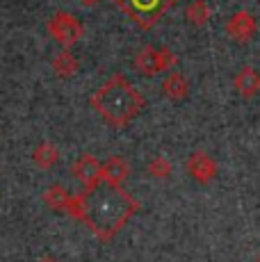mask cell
<instances>
[{
	"label": "cell",
	"mask_w": 260,
	"mask_h": 262,
	"mask_svg": "<svg viewBox=\"0 0 260 262\" xmlns=\"http://www.w3.org/2000/svg\"><path fill=\"white\" fill-rule=\"evenodd\" d=\"M139 212V203L119 185L101 180L96 187L73 196L69 214L82 221L101 242H112L117 233Z\"/></svg>",
	"instance_id": "1"
},
{
	"label": "cell",
	"mask_w": 260,
	"mask_h": 262,
	"mask_svg": "<svg viewBox=\"0 0 260 262\" xmlns=\"http://www.w3.org/2000/svg\"><path fill=\"white\" fill-rule=\"evenodd\" d=\"M144 105H146L144 96L121 73L112 75L92 96V107L112 128H126L130 121L137 119V114L144 110Z\"/></svg>",
	"instance_id": "2"
},
{
	"label": "cell",
	"mask_w": 260,
	"mask_h": 262,
	"mask_svg": "<svg viewBox=\"0 0 260 262\" xmlns=\"http://www.w3.org/2000/svg\"><path fill=\"white\" fill-rule=\"evenodd\" d=\"M176 3L178 0H114V5L130 21L144 30H151Z\"/></svg>",
	"instance_id": "3"
},
{
	"label": "cell",
	"mask_w": 260,
	"mask_h": 262,
	"mask_svg": "<svg viewBox=\"0 0 260 262\" xmlns=\"http://www.w3.org/2000/svg\"><path fill=\"white\" fill-rule=\"evenodd\" d=\"M135 69L137 73L146 75V78H153V75L169 71V69L176 64V55L164 46H144L139 48V53L135 55Z\"/></svg>",
	"instance_id": "4"
},
{
	"label": "cell",
	"mask_w": 260,
	"mask_h": 262,
	"mask_svg": "<svg viewBox=\"0 0 260 262\" xmlns=\"http://www.w3.org/2000/svg\"><path fill=\"white\" fill-rule=\"evenodd\" d=\"M46 30L55 41L64 48L76 46L84 34L82 23H80L73 14H67V12H57L55 16H51V21L46 23Z\"/></svg>",
	"instance_id": "5"
},
{
	"label": "cell",
	"mask_w": 260,
	"mask_h": 262,
	"mask_svg": "<svg viewBox=\"0 0 260 262\" xmlns=\"http://www.w3.org/2000/svg\"><path fill=\"white\" fill-rule=\"evenodd\" d=\"M71 173H73V178L82 185V189L96 187V185L103 180V162L96 158V155L84 153L73 162Z\"/></svg>",
	"instance_id": "6"
},
{
	"label": "cell",
	"mask_w": 260,
	"mask_h": 262,
	"mask_svg": "<svg viewBox=\"0 0 260 262\" xmlns=\"http://www.w3.org/2000/svg\"><path fill=\"white\" fill-rule=\"evenodd\" d=\"M226 34L237 43H247L249 39L256 34V18L251 12L242 9V12H235L231 18L226 21Z\"/></svg>",
	"instance_id": "7"
},
{
	"label": "cell",
	"mask_w": 260,
	"mask_h": 262,
	"mask_svg": "<svg viewBox=\"0 0 260 262\" xmlns=\"http://www.w3.org/2000/svg\"><path fill=\"white\" fill-rule=\"evenodd\" d=\"M187 173L192 176L194 180H199V183H210V180L214 178V173H217V164H214V160L210 158L208 153L199 150V153L189 155Z\"/></svg>",
	"instance_id": "8"
},
{
	"label": "cell",
	"mask_w": 260,
	"mask_h": 262,
	"mask_svg": "<svg viewBox=\"0 0 260 262\" xmlns=\"http://www.w3.org/2000/svg\"><path fill=\"white\" fill-rule=\"evenodd\" d=\"M130 176V162L121 155H112L103 162V180L110 185H119L123 187V183Z\"/></svg>",
	"instance_id": "9"
},
{
	"label": "cell",
	"mask_w": 260,
	"mask_h": 262,
	"mask_svg": "<svg viewBox=\"0 0 260 262\" xmlns=\"http://www.w3.org/2000/svg\"><path fill=\"white\" fill-rule=\"evenodd\" d=\"M235 89L242 98H253L260 92V73L253 67L240 69V73L235 75Z\"/></svg>",
	"instance_id": "10"
},
{
	"label": "cell",
	"mask_w": 260,
	"mask_h": 262,
	"mask_svg": "<svg viewBox=\"0 0 260 262\" xmlns=\"http://www.w3.org/2000/svg\"><path fill=\"white\" fill-rule=\"evenodd\" d=\"M162 92L167 96L169 100H174V103H178V100H185L189 94V82L187 78L181 73V71H171L167 75V80L162 82Z\"/></svg>",
	"instance_id": "11"
},
{
	"label": "cell",
	"mask_w": 260,
	"mask_h": 262,
	"mask_svg": "<svg viewBox=\"0 0 260 262\" xmlns=\"http://www.w3.org/2000/svg\"><path fill=\"white\" fill-rule=\"evenodd\" d=\"M32 162L37 164L39 169H53L55 164L59 162V150L57 146L51 142H41L37 148L32 150Z\"/></svg>",
	"instance_id": "12"
},
{
	"label": "cell",
	"mask_w": 260,
	"mask_h": 262,
	"mask_svg": "<svg viewBox=\"0 0 260 262\" xmlns=\"http://www.w3.org/2000/svg\"><path fill=\"white\" fill-rule=\"evenodd\" d=\"M44 201H46L48 208L59 210V212H69L73 196L69 194V189H64L62 185H51V189H46V194H44Z\"/></svg>",
	"instance_id": "13"
},
{
	"label": "cell",
	"mask_w": 260,
	"mask_h": 262,
	"mask_svg": "<svg viewBox=\"0 0 260 262\" xmlns=\"http://www.w3.org/2000/svg\"><path fill=\"white\" fill-rule=\"evenodd\" d=\"M53 69H55V73H57L59 78H73V75L78 73V69H80V62H78V57L71 53V50L64 48L62 53L53 59Z\"/></svg>",
	"instance_id": "14"
},
{
	"label": "cell",
	"mask_w": 260,
	"mask_h": 262,
	"mask_svg": "<svg viewBox=\"0 0 260 262\" xmlns=\"http://www.w3.org/2000/svg\"><path fill=\"white\" fill-rule=\"evenodd\" d=\"M185 18H187V23L197 25V28H201V25L208 23L210 18V7L206 0H192V3L185 7Z\"/></svg>",
	"instance_id": "15"
},
{
	"label": "cell",
	"mask_w": 260,
	"mask_h": 262,
	"mask_svg": "<svg viewBox=\"0 0 260 262\" xmlns=\"http://www.w3.org/2000/svg\"><path fill=\"white\" fill-rule=\"evenodd\" d=\"M169 162L164 158H156V160H151V164H148V173L151 176H156V178L160 180H164V178H169Z\"/></svg>",
	"instance_id": "16"
},
{
	"label": "cell",
	"mask_w": 260,
	"mask_h": 262,
	"mask_svg": "<svg viewBox=\"0 0 260 262\" xmlns=\"http://www.w3.org/2000/svg\"><path fill=\"white\" fill-rule=\"evenodd\" d=\"M80 3H82L84 7H94V5H98L101 0H80Z\"/></svg>",
	"instance_id": "17"
},
{
	"label": "cell",
	"mask_w": 260,
	"mask_h": 262,
	"mask_svg": "<svg viewBox=\"0 0 260 262\" xmlns=\"http://www.w3.org/2000/svg\"><path fill=\"white\" fill-rule=\"evenodd\" d=\"M39 262H57V260H55V258H51V255H44V258L39 260Z\"/></svg>",
	"instance_id": "18"
},
{
	"label": "cell",
	"mask_w": 260,
	"mask_h": 262,
	"mask_svg": "<svg viewBox=\"0 0 260 262\" xmlns=\"http://www.w3.org/2000/svg\"><path fill=\"white\" fill-rule=\"evenodd\" d=\"M258 262H260V260H258Z\"/></svg>",
	"instance_id": "19"
}]
</instances>
